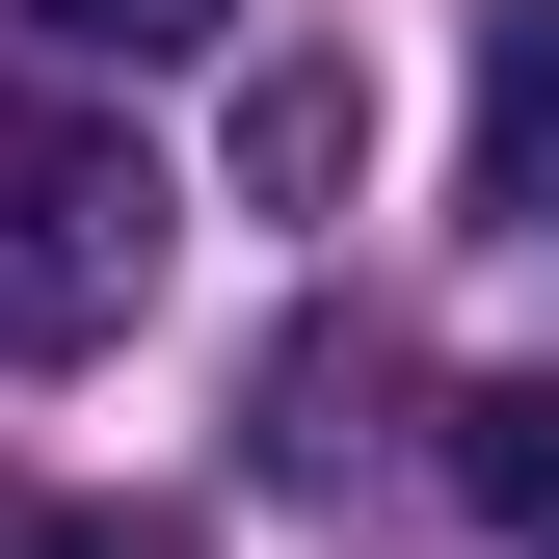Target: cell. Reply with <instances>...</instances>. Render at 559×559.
I'll return each instance as SVG.
<instances>
[{"label": "cell", "mask_w": 559, "mask_h": 559, "mask_svg": "<svg viewBox=\"0 0 559 559\" xmlns=\"http://www.w3.org/2000/svg\"><path fill=\"white\" fill-rule=\"evenodd\" d=\"M133 294H160V160L53 53V81H0V346H107Z\"/></svg>", "instance_id": "obj_1"}, {"label": "cell", "mask_w": 559, "mask_h": 559, "mask_svg": "<svg viewBox=\"0 0 559 559\" xmlns=\"http://www.w3.org/2000/svg\"><path fill=\"white\" fill-rule=\"evenodd\" d=\"M346 160H373V81L346 53H266L240 81V214H346Z\"/></svg>", "instance_id": "obj_2"}, {"label": "cell", "mask_w": 559, "mask_h": 559, "mask_svg": "<svg viewBox=\"0 0 559 559\" xmlns=\"http://www.w3.org/2000/svg\"><path fill=\"white\" fill-rule=\"evenodd\" d=\"M479 214L559 240V0H479Z\"/></svg>", "instance_id": "obj_3"}, {"label": "cell", "mask_w": 559, "mask_h": 559, "mask_svg": "<svg viewBox=\"0 0 559 559\" xmlns=\"http://www.w3.org/2000/svg\"><path fill=\"white\" fill-rule=\"evenodd\" d=\"M453 507L559 559V373H479V400H453Z\"/></svg>", "instance_id": "obj_4"}, {"label": "cell", "mask_w": 559, "mask_h": 559, "mask_svg": "<svg viewBox=\"0 0 559 559\" xmlns=\"http://www.w3.org/2000/svg\"><path fill=\"white\" fill-rule=\"evenodd\" d=\"M240 0H27V53H214Z\"/></svg>", "instance_id": "obj_5"}, {"label": "cell", "mask_w": 559, "mask_h": 559, "mask_svg": "<svg viewBox=\"0 0 559 559\" xmlns=\"http://www.w3.org/2000/svg\"><path fill=\"white\" fill-rule=\"evenodd\" d=\"M0 559H214V533H187V507H27Z\"/></svg>", "instance_id": "obj_6"}]
</instances>
